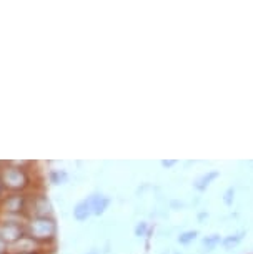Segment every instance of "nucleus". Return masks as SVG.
<instances>
[{
    "label": "nucleus",
    "instance_id": "obj_13",
    "mask_svg": "<svg viewBox=\"0 0 253 254\" xmlns=\"http://www.w3.org/2000/svg\"><path fill=\"white\" fill-rule=\"evenodd\" d=\"M147 231V223H140V224H137V228H135V234L137 236H143Z\"/></svg>",
    "mask_w": 253,
    "mask_h": 254
},
{
    "label": "nucleus",
    "instance_id": "obj_14",
    "mask_svg": "<svg viewBox=\"0 0 253 254\" xmlns=\"http://www.w3.org/2000/svg\"><path fill=\"white\" fill-rule=\"evenodd\" d=\"M162 165H164L165 168H171V166H175V165H176V161H175V160H169V161L165 160V161H162Z\"/></svg>",
    "mask_w": 253,
    "mask_h": 254
},
{
    "label": "nucleus",
    "instance_id": "obj_9",
    "mask_svg": "<svg viewBox=\"0 0 253 254\" xmlns=\"http://www.w3.org/2000/svg\"><path fill=\"white\" fill-rule=\"evenodd\" d=\"M74 214H75V218H77L79 221H85V219L92 214V206H90L88 201H82V203H79L77 206H75Z\"/></svg>",
    "mask_w": 253,
    "mask_h": 254
},
{
    "label": "nucleus",
    "instance_id": "obj_11",
    "mask_svg": "<svg viewBox=\"0 0 253 254\" xmlns=\"http://www.w3.org/2000/svg\"><path fill=\"white\" fill-rule=\"evenodd\" d=\"M202 244L207 248V251H213L218 244H222V236H220V234H210V236L203 238Z\"/></svg>",
    "mask_w": 253,
    "mask_h": 254
},
{
    "label": "nucleus",
    "instance_id": "obj_4",
    "mask_svg": "<svg viewBox=\"0 0 253 254\" xmlns=\"http://www.w3.org/2000/svg\"><path fill=\"white\" fill-rule=\"evenodd\" d=\"M27 199L28 198H25V196L20 193L8 194L7 198H3L2 201V211L3 213H12V214L22 213L23 209H27Z\"/></svg>",
    "mask_w": 253,
    "mask_h": 254
},
{
    "label": "nucleus",
    "instance_id": "obj_17",
    "mask_svg": "<svg viewBox=\"0 0 253 254\" xmlns=\"http://www.w3.org/2000/svg\"><path fill=\"white\" fill-rule=\"evenodd\" d=\"M175 254H178V253H175Z\"/></svg>",
    "mask_w": 253,
    "mask_h": 254
},
{
    "label": "nucleus",
    "instance_id": "obj_7",
    "mask_svg": "<svg viewBox=\"0 0 253 254\" xmlns=\"http://www.w3.org/2000/svg\"><path fill=\"white\" fill-rule=\"evenodd\" d=\"M90 206H92V213L93 214H102L105 209L108 208V204H110V199L107 198V196H102V194H95L93 198L88 199Z\"/></svg>",
    "mask_w": 253,
    "mask_h": 254
},
{
    "label": "nucleus",
    "instance_id": "obj_5",
    "mask_svg": "<svg viewBox=\"0 0 253 254\" xmlns=\"http://www.w3.org/2000/svg\"><path fill=\"white\" fill-rule=\"evenodd\" d=\"M28 203H32L33 218H50V203L45 196H33L32 199H28Z\"/></svg>",
    "mask_w": 253,
    "mask_h": 254
},
{
    "label": "nucleus",
    "instance_id": "obj_10",
    "mask_svg": "<svg viewBox=\"0 0 253 254\" xmlns=\"http://www.w3.org/2000/svg\"><path fill=\"white\" fill-rule=\"evenodd\" d=\"M198 236V231L197 229H190V231H183L178 234V238H176V241H178L182 246H188V244H192L195 239Z\"/></svg>",
    "mask_w": 253,
    "mask_h": 254
},
{
    "label": "nucleus",
    "instance_id": "obj_16",
    "mask_svg": "<svg viewBox=\"0 0 253 254\" xmlns=\"http://www.w3.org/2000/svg\"><path fill=\"white\" fill-rule=\"evenodd\" d=\"M2 188H3V186H2V183H0V193H2Z\"/></svg>",
    "mask_w": 253,
    "mask_h": 254
},
{
    "label": "nucleus",
    "instance_id": "obj_8",
    "mask_svg": "<svg viewBox=\"0 0 253 254\" xmlns=\"http://www.w3.org/2000/svg\"><path fill=\"white\" fill-rule=\"evenodd\" d=\"M247 231H238V233H232L228 234L227 238L222 239V246L227 249V251H232V249H235L238 244L243 241V238H245Z\"/></svg>",
    "mask_w": 253,
    "mask_h": 254
},
{
    "label": "nucleus",
    "instance_id": "obj_15",
    "mask_svg": "<svg viewBox=\"0 0 253 254\" xmlns=\"http://www.w3.org/2000/svg\"><path fill=\"white\" fill-rule=\"evenodd\" d=\"M87 254H98V251H97V249H92V251H88Z\"/></svg>",
    "mask_w": 253,
    "mask_h": 254
},
{
    "label": "nucleus",
    "instance_id": "obj_12",
    "mask_svg": "<svg viewBox=\"0 0 253 254\" xmlns=\"http://www.w3.org/2000/svg\"><path fill=\"white\" fill-rule=\"evenodd\" d=\"M233 199H235V190L228 188L225 191V194H223V203H225L227 206H232L233 204Z\"/></svg>",
    "mask_w": 253,
    "mask_h": 254
},
{
    "label": "nucleus",
    "instance_id": "obj_1",
    "mask_svg": "<svg viewBox=\"0 0 253 254\" xmlns=\"http://www.w3.org/2000/svg\"><path fill=\"white\" fill-rule=\"evenodd\" d=\"M25 231L32 239H35L37 243H45L55 238L57 233V224L54 218H30L25 223Z\"/></svg>",
    "mask_w": 253,
    "mask_h": 254
},
{
    "label": "nucleus",
    "instance_id": "obj_3",
    "mask_svg": "<svg viewBox=\"0 0 253 254\" xmlns=\"http://www.w3.org/2000/svg\"><path fill=\"white\" fill-rule=\"evenodd\" d=\"M23 236V228L20 223L0 221V239L5 244H13Z\"/></svg>",
    "mask_w": 253,
    "mask_h": 254
},
{
    "label": "nucleus",
    "instance_id": "obj_2",
    "mask_svg": "<svg viewBox=\"0 0 253 254\" xmlns=\"http://www.w3.org/2000/svg\"><path fill=\"white\" fill-rule=\"evenodd\" d=\"M0 183H2L3 188L17 193V191H22L23 188H27L28 178L22 168L7 165L2 171H0Z\"/></svg>",
    "mask_w": 253,
    "mask_h": 254
},
{
    "label": "nucleus",
    "instance_id": "obj_6",
    "mask_svg": "<svg viewBox=\"0 0 253 254\" xmlns=\"http://www.w3.org/2000/svg\"><path fill=\"white\" fill-rule=\"evenodd\" d=\"M218 176H220V171H217V170L207 171L205 175H202L200 178H197V180L193 181V188L197 190V191H200V193H203V191L207 190L208 186L218 178Z\"/></svg>",
    "mask_w": 253,
    "mask_h": 254
}]
</instances>
